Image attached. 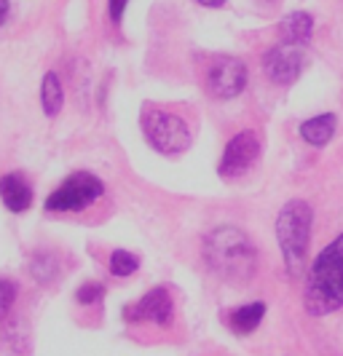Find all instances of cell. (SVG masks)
<instances>
[{
	"mask_svg": "<svg viewBox=\"0 0 343 356\" xmlns=\"http://www.w3.org/2000/svg\"><path fill=\"white\" fill-rule=\"evenodd\" d=\"M335 124H338V118L333 113L308 118V121L301 124V137H303V143L314 145V147H325L333 140V134H335Z\"/></svg>",
	"mask_w": 343,
	"mask_h": 356,
	"instance_id": "7c38bea8",
	"label": "cell"
},
{
	"mask_svg": "<svg viewBox=\"0 0 343 356\" xmlns=\"http://www.w3.org/2000/svg\"><path fill=\"white\" fill-rule=\"evenodd\" d=\"M199 3H201V6H209V8H220L225 0H199Z\"/></svg>",
	"mask_w": 343,
	"mask_h": 356,
	"instance_id": "ffe728a7",
	"label": "cell"
},
{
	"mask_svg": "<svg viewBox=\"0 0 343 356\" xmlns=\"http://www.w3.org/2000/svg\"><path fill=\"white\" fill-rule=\"evenodd\" d=\"M314 33V19L303 14V11H295L289 17L282 19L279 24V35H282V43H295V46H303L308 43V38Z\"/></svg>",
	"mask_w": 343,
	"mask_h": 356,
	"instance_id": "4fadbf2b",
	"label": "cell"
},
{
	"mask_svg": "<svg viewBox=\"0 0 343 356\" xmlns=\"http://www.w3.org/2000/svg\"><path fill=\"white\" fill-rule=\"evenodd\" d=\"M14 300H17V286L11 284L8 279H0V319L11 311Z\"/></svg>",
	"mask_w": 343,
	"mask_h": 356,
	"instance_id": "2e32d148",
	"label": "cell"
},
{
	"mask_svg": "<svg viewBox=\"0 0 343 356\" xmlns=\"http://www.w3.org/2000/svg\"><path fill=\"white\" fill-rule=\"evenodd\" d=\"M172 316H175V305H172V298L163 286H156L145 295L140 303L124 308V319L127 321H153V324H172Z\"/></svg>",
	"mask_w": 343,
	"mask_h": 356,
	"instance_id": "9c48e42d",
	"label": "cell"
},
{
	"mask_svg": "<svg viewBox=\"0 0 343 356\" xmlns=\"http://www.w3.org/2000/svg\"><path fill=\"white\" fill-rule=\"evenodd\" d=\"M311 222L314 212L306 201L292 198L282 207V212L276 217V241L282 247L285 263L292 276H298L306 266L308 241H311Z\"/></svg>",
	"mask_w": 343,
	"mask_h": 356,
	"instance_id": "3957f363",
	"label": "cell"
},
{
	"mask_svg": "<svg viewBox=\"0 0 343 356\" xmlns=\"http://www.w3.org/2000/svg\"><path fill=\"white\" fill-rule=\"evenodd\" d=\"M127 3L129 0H110V19H113V22H121Z\"/></svg>",
	"mask_w": 343,
	"mask_h": 356,
	"instance_id": "ac0fdd59",
	"label": "cell"
},
{
	"mask_svg": "<svg viewBox=\"0 0 343 356\" xmlns=\"http://www.w3.org/2000/svg\"><path fill=\"white\" fill-rule=\"evenodd\" d=\"M102 295H105V286L102 284H83L78 289L75 300L81 305H91V303H97V300H102Z\"/></svg>",
	"mask_w": 343,
	"mask_h": 356,
	"instance_id": "e0dca14e",
	"label": "cell"
},
{
	"mask_svg": "<svg viewBox=\"0 0 343 356\" xmlns=\"http://www.w3.org/2000/svg\"><path fill=\"white\" fill-rule=\"evenodd\" d=\"M303 308L308 316H330L343 308V233L311 263L303 286Z\"/></svg>",
	"mask_w": 343,
	"mask_h": 356,
	"instance_id": "6da1fadb",
	"label": "cell"
},
{
	"mask_svg": "<svg viewBox=\"0 0 343 356\" xmlns=\"http://www.w3.org/2000/svg\"><path fill=\"white\" fill-rule=\"evenodd\" d=\"M6 17H8V0H0V27H3Z\"/></svg>",
	"mask_w": 343,
	"mask_h": 356,
	"instance_id": "d6986e66",
	"label": "cell"
},
{
	"mask_svg": "<svg viewBox=\"0 0 343 356\" xmlns=\"http://www.w3.org/2000/svg\"><path fill=\"white\" fill-rule=\"evenodd\" d=\"M204 260L225 282H250L257 268V252L247 233L223 225L204 238Z\"/></svg>",
	"mask_w": 343,
	"mask_h": 356,
	"instance_id": "7a4b0ae2",
	"label": "cell"
},
{
	"mask_svg": "<svg viewBox=\"0 0 343 356\" xmlns=\"http://www.w3.org/2000/svg\"><path fill=\"white\" fill-rule=\"evenodd\" d=\"M140 268V257L127 250H115L110 254V273L113 276H129Z\"/></svg>",
	"mask_w": 343,
	"mask_h": 356,
	"instance_id": "9a60e30c",
	"label": "cell"
},
{
	"mask_svg": "<svg viewBox=\"0 0 343 356\" xmlns=\"http://www.w3.org/2000/svg\"><path fill=\"white\" fill-rule=\"evenodd\" d=\"M263 316H266V303L257 300V303L239 305L234 311H228L225 321H228L231 332H236V335H250V332L257 330V324L263 321Z\"/></svg>",
	"mask_w": 343,
	"mask_h": 356,
	"instance_id": "8fae6325",
	"label": "cell"
},
{
	"mask_svg": "<svg viewBox=\"0 0 343 356\" xmlns=\"http://www.w3.org/2000/svg\"><path fill=\"white\" fill-rule=\"evenodd\" d=\"M207 89L217 99H234L247 86V67L236 56H217L207 67Z\"/></svg>",
	"mask_w": 343,
	"mask_h": 356,
	"instance_id": "8992f818",
	"label": "cell"
},
{
	"mask_svg": "<svg viewBox=\"0 0 343 356\" xmlns=\"http://www.w3.org/2000/svg\"><path fill=\"white\" fill-rule=\"evenodd\" d=\"M260 156V140L255 131H239L231 143L225 145L223 159H220V177L234 179L241 177L244 172H250L255 166V161Z\"/></svg>",
	"mask_w": 343,
	"mask_h": 356,
	"instance_id": "52a82bcc",
	"label": "cell"
},
{
	"mask_svg": "<svg viewBox=\"0 0 343 356\" xmlns=\"http://www.w3.org/2000/svg\"><path fill=\"white\" fill-rule=\"evenodd\" d=\"M62 102H65V91L59 86L56 72H46L43 86H40V105H43V113H46V115H56V113L62 110Z\"/></svg>",
	"mask_w": 343,
	"mask_h": 356,
	"instance_id": "5bb4252c",
	"label": "cell"
},
{
	"mask_svg": "<svg viewBox=\"0 0 343 356\" xmlns=\"http://www.w3.org/2000/svg\"><path fill=\"white\" fill-rule=\"evenodd\" d=\"M263 70L276 86H289L303 70V51L295 43H279L263 56Z\"/></svg>",
	"mask_w": 343,
	"mask_h": 356,
	"instance_id": "ba28073f",
	"label": "cell"
},
{
	"mask_svg": "<svg viewBox=\"0 0 343 356\" xmlns=\"http://www.w3.org/2000/svg\"><path fill=\"white\" fill-rule=\"evenodd\" d=\"M0 198H3L6 209L22 214L27 212L30 204H33V188H30V182L22 177V175L11 172V175L0 177Z\"/></svg>",
	"mask_w": 343,
	"mask_h": 356,
	"instance_id": "30bf717a",
	"label": "cell"
},
{
	"mask_svg": "<svg viewBox=\"0 0 343 356\" xmlns=\"http://www.w3.org/2000/svg\"><path fill=\"white\" fill-rule=\"evenodd\" d=\"M143 131L145 140L153 145L159 153H182L193 143V131L188 121L177 113H163V110H145L143 113Z\"/></svg>",
	"mask_w": 343,
	"mask_h": 356,
	"instance_id": "277c9868",
	"label": "cell"
},
{
	"mask_svg": "<svg viewBox=\"0 0 343 356\" xmlns=\"http://www.w3.org/2000/svg\"><path fill=\"white\" fill-rule=\"evenodd\" d=\"M105 196V185L99 179L89 175V172H75L72 177H67L54 193L46 201L49 212L70 214V212H83L91 204H97Z\"/></svg>",
	"mask_w": 343,
	"mask_h": 356,
	"instance_id": "5b68a950",
	"label": "cell"
}]
</instances>
